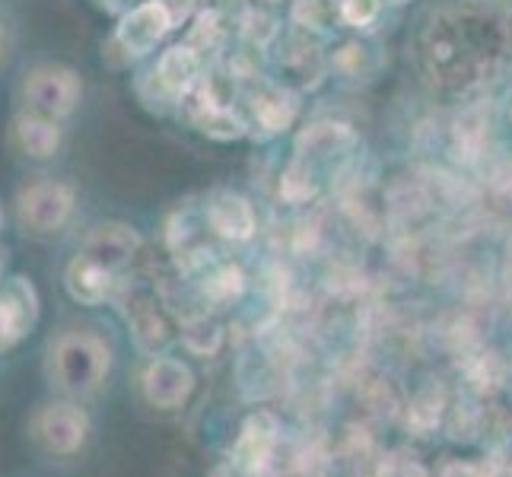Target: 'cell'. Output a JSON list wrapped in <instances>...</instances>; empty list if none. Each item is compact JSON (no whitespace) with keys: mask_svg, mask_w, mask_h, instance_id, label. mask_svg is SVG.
Returning a JSON list of instances; mask_svg holds the SVG:
<instances>
[{"mask_svg":"<svg viewBox=\"0 0 512 477\" xmlns=\"http://www.w3.org/2000/svg\"><path fill=\"white\" fill-rule=\"evenodd\" d=\"M112 369V350L93 331H67L48 350V379L64 398L96 395Z\"/></svg>","mask_w":512,"mask_h":477,"instance_id":"cell-1","label":"cell"},{"mask_svg":"<svg viewBox=\"0 0 512 477\" xmlns=\"http://www.w3.org/2000/svg\"><path fill=\"white\" fill-rule=\"evenodd\" d=\"M70 214H74V188L55 179L32 182L29 188L20 191V198H16L20 226L35 239L58 236L67 226Z\"/></svg>","mask_w":512,"mask_h":477,"instance_id":"cell-2","label":"cell"},{"mask_svg":"<svg viewBox=\"0 0 512 477\" xmlns=\"http://www.w3.org/2000/svg\"><path fill=\"white\" fill-rule=\"evenodd\" d=\"M118 309L134 334V344L144 353H163V347L172 341V325L166 315V303L144 284H118L115 287Z\"/></svg>","mask_w":512,"mask_h":477,"instance_id":"cell-3","label":"cell"},{"mask_svg":"<svg viewBox=\"0 0 512 477\" xmlns=\"http://www.w3.org/2000/svg\"><path fill=\"white\" fill-rule=\"evenodd\" d=\"M32 436L51 455H77L90 436V414L74 398L48 401L32 417Z\"/></svg>","mask_w":512,"mask_h":477,"instance_id":"cell-4","label":"cell"},{"mask_svg":"<svg viewBox=\"0 0 512 477\" xmlns=\"http://www.w3.org/2000/svg\"><path fill=\"white\" fill-rule=\"evenodd\" d=\"M80 99V80L74 70L67 67H35L23 83V112L61 121L64 115L74 112Z\"/></svg>","mask_w":512,"mask_h":477,"instance_id":"cell-5","label":"cell"},{"mask_svg":"<svg viewBox=\"0 0 512 477\" xmlns=\"http://www.w3.org/2000/svg\"><path fill=\"white\" fill-rule=\"evenodd\" d=\"M39 325V293L26 277L0 280V353L23 344Z\"/></svg>","mask_w":512,"mask_h":477,"instance_id":"cell-6","label":"cell"},{"mask_svg":"<svg viewBox=\"0 0 512 477\" xmlns=\"http://www.w3.org/2000/svg\"><path fill=\"white\" fill-rule=\"evenodd\" d=\"M137 249H140V239H137L134 229L121 226V223H102L83 239L77 255L93 261L96 268L109 271L112 277H118L125 268H131Z\"/></svg>","mask_w":512,"mask_h":477,"instance_id":"cell-7","label":"cell"},{"mask_svg":"<svg viewBox=\"0 0 512 477\" xmlns=\"http://www.w3.org/2000/svg\"><path fill=\"white\" fill-rule=\"evenodd\" d=\"M191 388H194V376L182 360L156 357L144 373V395L153 408H163V411L182 408L191 395Z\"/></svg>","mask_w":512,"mask_h":477,"instance_id":"cell-8","label":"cell"},{"mask_svg":"<svg viewBox=\"0 0 512 477\" xmlns=\"http://www.w3.org/2000/svg\"><path fill=\"white\" fill-rule=\"evenodd\" d=\"M169 23L172 20L163 0H150V4H140L125 16V23L118 26V42L125 45L128 55H144V51H150L163 39Z\"/></svg>","mask_w":512,"mask_h":477,"instance_id":"cell-9","label":"cell"},{"mask_svg":"<svg viewBox=\"0 0 512 477\" xmlns=\"http://www.w3.org/2000/svg\"><path fill=\"white\" fill-rule=\"evenodd\" d=\"M64 287L67 293L77 299L83 306H99L105 303L109 296H115V287H118V277H112L109 271L96 268L93 261L86 258H74L67 264V274H64Z\"/></svg>","mask_w":512,"mask_h":477,"instance_id":"cell-10","label":"cell"},{"mask_svg":"<svg viewBox=\"0 0 512 477\" xmlns=\"http://www.w3.org/2000/svg\"><path fill=\"white\" fill-rule=\"evenodd\" d=\"M13 147L29 159H51L61 147V121L23 112L13 121Z\"/></svg>","mask_w":512,"mask_h":477,"instance_id":"cell-11","label":"cell"},{"mask_svg":"<svg viewBox=\"0 0 512 477\" xmlns=\"http://www.w3.org/2000/svg\"><path fill=\"white\" fill-rule=\"evenodd\" d=\"M274 446V427L268 417H252L249 423H245L242 430V439L236 446V462L245 465V468H258V462H264L268 458Z\"/></svg>","mask_w":512,"mask_h":477,"instance_id":"cell-12","label":"cell"},{"mask_svg":"<svg viewBox=\"0 0 512 477\" xmlns=\"http://www.w3.org/2000/svg\"><path fill=\"white\" fill-rule=\"evenodd\" d=\"M207 220H210V226H214L220 236H229V239H245V236L252 233L249 207H245L242 201H236V198H226V201L210 207Z\"/></svg>","mask_w":512,"mask_h":477,"instance_id":"cell-13","label":"cell"},{"mask_svg":"<svg viewBox=\"0 0 512 477\" xmlns=\"http://www.w3.org/2000/svg\"><path fill=\"white\" fill-rule=\"evenodd\" d=\"M242 287V277L239 271L233 268H223L217 274H210V280H204V296L210 303H226V299H233Z\"/></svg>","mask_w":512,"mask_h":477,"instance_id":"cell-14","label":"cell"},{"mask_svg":"<svg viewBox=\"0 0 512 477\" xmlns=\"http://www.w3.org/2000/svg\"><path fill=\"white\" fill-rule=\"evenodd\" d=\"M0 274H4V255H0Z\"/></svg>","mask_w":512,"mask_h":477,"instance_id":"cell-15","label":"cell"}]
</instances>
